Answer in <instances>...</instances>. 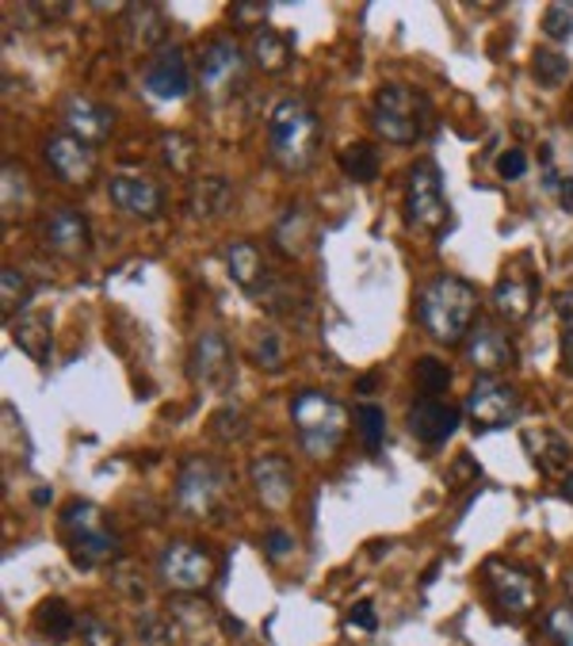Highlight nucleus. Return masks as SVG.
Instances as JSON below:
<instances>
[{
    "instance_id": "nucleus-1",
    "label": "nucleus",
    "mask_w": 573,
    "mask_h": 646,
    "mask_svg": "<svg viewBox=\"0 0 573 646\" xmlns=\"http://www.w3.org/2000/svg\"><path fill=\"white\" fill-rule=\"evenodd\" d=\"M478 291L463 275H436L416 295V317L436 344H463L474 330Z\"/></svg>"
},
{
    "instance_id": "nucleus-2",
    "label": "nucleus",
    "mask_w": 573,
    "mask_h": 646,
    "mask_svg": "<svg viewBox=\"0 0 573 646\" xmlns=\"http://www.w3.org/2000/svg\"><path fill=\"white\" fill-rule=\"evenodd\" d=\"M371 123H375L382 142L413 145L432 127V103L410 84H382L375 103H371Z\"/></svg>"
},
{
    "instance_id": "nucleus-3",
    "label": "nucleus",
    "mask_w": 573,
    "mask_h": 646,
    "mask_svg": "<svg viewBox=\"0 0 573 646\" xmlns=\"http://www.w3.org/2000/svg\"><path fill=\"white\" fill-rule=\"evenodd\" d=\"M321 138V123L314 115V108L302 100H283L280 108L268 119V145H272V158L280 161L283 169L299 172L314 161Z\"/></svg>"
},
{
    "instance_id": "nucleus-4",
    "label": "nucleus",
    "mask_w": 573,
    "mask_h": 646,
    "mask_svg": "<svg viewBox=\"0 0 573 646\" xmlns=\"http://www.w3.org/2000/svg\"><path fill=\"white\" fill-rule=\"evenodd\" d=\"M291 421L302 436L310 460H329L341 447L344 428H349V410L321 391H299L291 402Z\"/></svg>"
},
{
    "instance_id": "nucleus-5",
    "label": "nucleus",
    "mask_w": 573,
    "mask_h": 646,
    "mask_svg": "<svg viewBox=\"0 0 573 646\" xmlns=\"http://www.w3.org/2000/svg\"><path fill=\"white\" fill-rule=\"evenodd\" d=\"M62 528L69 536V558L81 571L111 563L119 555V536L103 524V513L92 502H69L62 513Z\"/></svg>"
},
{
    "instance_id": "nucleus-6",
    "label": "nucleus",
    "mask_w": 573,
    "mask_h": 646,
    "mask_svg": "<svg viewBox=\"0 0 573 646\" xmlns=\"http://www.w3.org/2000/svg\"><path fill=\"white\" fill-rule=\"evenodd\" d=\"M463 413H466V425H471L474 433H497V428H509L512 421L520 417V394H516V386L505 383V378L482 375V378H474Z\"/></svg>"
},
{
    "instance_id": "nucleus-7",
    "label": "nucleus",
    "mask_w": 573,
    "mask_h": 646,
    "mask_svg": "<svg viewBox=\"0 0 573 646\" xmlns=\"http://www.w3.org/2000/svg\"><path fill=\"white\" fill-rule=\"evenodd\" d=\"M241 77H245V54H241L230 34H219V39H211L199 50V89L211 100L230 97L241 84Z\"/></svg>"
},
{
    "instance_id": "nucleus-8",
    "label": "nucleus",
    "mask_w": 573,
    "mask_h": 646,
    "mask_svg": "<svg viewBox=\"0 0 573 646\" xmlns=\"http://www.w3.org/2000/svg\"><path fill=\"white\" fill-rule=\"evenodd\" d=\"M158 574L169 589L177 593H199L214 582V558L207 555L203 547L188 544V539H177L161 551L158 558Z\"/></svg>"
},
{
    "instance_id": "nucleus-9",
    "label": "nucleus",
    "mask_w": 573,
    "mask_h": 646,
    "mask_svg": "<svg viewBox=\"0 0 573 646\" xmlns=\"http://www.w3.org/2000/svg\"><path fill=\"white\" fill-rule=\"evenodd\" d=\"M225 489V471L219 467L214 460H203V455H195V460H188L184 467H180L177 475V505L180 513L188 516H207L219 505Z\"/></svg>"
},
{
    "instance_id": "nucleus-10",
    "label": "nucleus",
    "mask_w": 573,
    "mask_h": 646,
    "mask_svg": "<svg viewBox=\"0 0 573 646\" xmlns=\"http://www.w3.org/2000/svg\"><path fill=\"white\" fill-rule=\"evenodd\" d=\"M485 585H490L493 600L505 608L509 616H527L540 600V578L524 566H509L501 558L485 563Z\"/></svg>"
},
{
    "instance_id": "nucleus-11",
    "label": "nucleus",
    "mask_w": 573,
    "mask_h": 646,
    "mask_svg": "<svg viewBox=\"0 0 573 646\" xmlns=\"http://www.w3.org/2000/svg\"><path fill=\"white\" fill-rule=\"evenodd\" d=\"M405 203H410V222L421 230H440L448 219V200L440 188V172L432 161H416L410 169V188H405Z\"/></svg>"
},
{
    "instance_id": "nucleus-12",
    "label": "nucleus",
    "mask_w": 573,
    "mask_h": 646,
    "mask_svg": "<svg viewBox=\"0 0 573 646\" xmlns=\"http://www.w3.org/2000/svg\"><path fill=\"white\" fill-rule=\"evenodd\" d=\"M191 378L203 391H225L233 378V349L222 330H203L191 344Z\"/></svg>"
},
{
    "instance_id": "nucleus-13",
    "label": "nucleus",
    "mask_w": 573,
    "mask_h": 646,
    "mask_svg": "<svg viewBox=\"0 0 573 646\" xmlns=\"http://www.w3.org/2000/svg\"><path fill=\"white\" fill-rule=\"evenodd\" d=\"M463 360L474 372L497 375L516 364V344H512L505 330H497V325H490V322H478L471 330V337L463 341Z\"/></svg>"
},
{
    "instance_id": "nucleus-14",
    "label": "nucleus",
    "mask_w": 573,
    "mask_h": 646,
    "mask_svg": "<svg viewBox=\"0 0 573 646\" xmlns=\"http://www.w3.org/2000/svg\"><path fill=\"white\" fill-rule=\"evenodd\" d=\"M142 84L158 100H180L191 92V69L180 47H161L142 69Z\"/></svg>"
},
{
    "instance_id": "nucleus-15",
    "label": "nucleus",
    "mask_w": 573,
    "mask_h": 646,
    "mask_svg": "<svg viewBox=\"0 0 573 646\" xmlns=\"http://www.w3.org/2000/svg\"><path fill=\"white\" fill-rule=\"evenodd\" d=\"M42 158H47V165L54 169V176L62 180V184L84 188L96 176V150L73 134H54L42 145Z\"/></svg>"
},
{
    "instance_id": "nucleus-16",
    "label": "nucleus",
    "mask_w": 573,
    "mask_h": 646,
    "mask_svg": "<svg viewBox=\"0 0 573 646\" xmlns=\"http://www.w3.org/2000/svg\"><path fill=\"white\" fill-rule=\"evenodd\" d=\"M111 203L119 206L123 214H134V219H158L164 211V195L161 188L153 184L150 176H138V172H115L108 184Z\"/></svg>"
},
{
    "instance_id": "nucleus-17",
    "label": "nucleus",
    "mask_w": 573,
    "mask_h": 646,
    "mask_svg": "<svg viewBox=\"0 0 573 646\" xmlns=\"http://www.w3.org/2000/svg\"><path fill=\"white\" fill-rule=\"evenodd\" d=\"M42 241H47L58 256L77 261V256L89 253L92 234H89V222H84L81 211H73V206H54L50 219H47V226H42Z\"/></svg>"
},
{
    "instance_id": "nucleus-18",
    "label": "nucleus",
    "mask_w": 573,
    "mask_h": 646,
    "mask_svg": "<svg viewBox=\"0 0 573 646\" xmlns=\"http://www.w3.org/2000/svg\"><path fill=\"white\" fill-rule=\"evenodd\" d=\"M249 482H253L257 497L268 509H283L294 494V467L283 455H260L249 463Z\"/></svg>"
},
{
    "instance_id": "nucleus-19",
    "label": "nucleus",
    "mask_w": 573,
    "mask_h": 646,
    "mask_svg": "<svg viewBox=\"0 0 573 646\" xmlns=\"http://www.w3.org/2000/svg\"><path fill=\"white\" fill-rule=\"evenodd\" d=\"M459 421H463V413L440 398H421L410 406V433L421 444H432V447L448 444L451 436H455Z\"/></svg>"
},
{
    "instance_id": "nucleus-20",
    "label": "nucleus",
    "mask_w": 573,
    "mask_h": 646,
    "mask_svg": "<svg viewBox=\"0 0 573 646\" xmlns=\"http://www.w3.org/2000/svg\"><path fill=\"white\" fill-rule=\"evenodd\" d=\"M62 119L69 127V134L81 138V142H103L111 131H115V115H111V108H103V103L96 100H84V97H69L62 103Z\"/></svg>"
},
{
    "instance_id": "nucleus-21",
    "label": "nucleus",
    "mask_w": 573,
    "mask_h": 646,
    "mask_svg": "<svg viewBox=\"0 0 573 646\" xmlns=\"http://www.w3.org/2000/svg\"><path fill=\"white\" fill-rule=\"evenodd\" d=\"M535 299H540V280L527 272H509L505 280L493 287V310H497L505 322H524L535 310Z\"/></svg>"
},
{
    "instance_id": "nucleus-22",
    "label": "nucleus",
    "mask_w": 573,
    "mask_h": 646,
    "mask_svg": "<svg viewBox=\"0 0 573 646\" xmlns=\"http://www.w3.org/2000/svg\"><path fill=\"white\" fill-rule=\"evenodd\" d=\"M524 447L543 475H562V478L570 475L573 452L562 433H554V428H532V433H524Z\"/></svg>"
},
{
    "instance_id": "nucleus-23",
    "label": "nucleus",
    "mask_w": 573,
    "mask_h": 646,
    "mask_svg": "<svg viewBox=\"0 0 573 646\" xmlns=\"http://www.w3.org/2000/svg\"><path fill=\"white\" fill-rule=\"evenodd\" d=\"M12 341L23 356H31L34 364H47L50 356V317L39 314V310H23L12 322Z\"/></svg>"
},
{
    "instance_id": "nucleus-24",
    "label": "nucleus",
    "mask_w": 573,
    "mask_h": 646,
    "mask_svg": "<svg viewBox=\"0 0 573 646\" xmlns=\"http://www.w3.org/2000/svg\"><path fill=\"white\" fill-rule=\"evenodd\" d=\"M225 269H230L233 283H241L245 291H257L260 283L268 280V264L253 241H233V245L225 249Z\"/></svg>"
},
{
    "instance_id": "nucleus-25",
    "label": "nucleus",
    "mask_w": 573,
    "mask_h": 646,
    "mask_svg": "<svg viewBox=\"0 0 573 646\" xmlns=\"http://www.w3.org/2000/svg\"><path fill=\"white\" fill-rule=\"evenodd\" d=\"M249 58H253V65H260L264 73H283V69L291 65V42H286L280 31L260 28L253 31V39H249Z\"/></svg>"
},
{
    "instance_id": "nucleus-26",
    "label": "nucleus",
    "mask_w": 573,
    "mask_h": 646,
    "mask_svg": "<svg viewBox=\"0 0 573 646\" xmlns=\"http://www.w3.org/2000/svg\"><path fill=\"white\" fill-rule=\"evenodd\" d=\"M164 34H169V20L158 4H138L130 8V42L142 50H161L164 47Z\"/></svg>"
},
{
    "instance_id": "nucleus-27",
    "label": "nucleus",
    "mask_w": 573,
    "mask_h": 646,
    "mask_svg": "<svg viewBox=\"0 0 573 646\" xmlns=\"http://www.w3.org/2000/svg\"><path fill=\"white\" fill-rule=\"evenodd\" d=\"M230 206V184L225 176H199L195 192H191V214L195 219H214Z\"/></svg>"
},
{
    "instance_id": "nucleus-28",
    "label": "nucleus",
    "mask_w": 573,
    "mask_h": 646,
    "mask_svg": "<svg viewBox=\"0 0 573 646\" xmlns=\"http://www.w3.org/2000/svg\"><path fill=\"white\" fill-rule=\"evenodd\" d=\"M34 627H39L47 639H54V643H66L69 635L77 632V616H73V608L66 605V600H42V608L34 613Z\"/></svg>"
},
{
    "instance_id": "nucleus-29",
    "label": "nucleus",
    "mask_w": 573,
    "mask_h": 646,
    "mask_svg": "<svg viewBox=\"0 0 573 646\" xmlns=\"http://www.w3.org/2000/svg\"><path fill=\"white\" fill-rule=\"evenodd\" d=\"M341 169L344 176L355 180V184H371L379 176V150L371 142H352L349 150L341 153Z\"/></svg>"
},
{
    "instance_id": "nucleus-30",
    "label": "nucleus",
    "mask_w": 573,
    "mask_h": 646,
    "mask_svg": "<svg viewBox=\"0 0 573 646\" xmlns=\"http://www.w3.org/2000/svg\"><path fill=\"white\" fill-rule=\"evenodd\" d=\"M310 219L306 211H299V206H291V211L280 219V226H275V245H280V253L286 256H302V249H306V234H310Z\"/></svg>"
},
{
    "instance_id": "nucleus-31",
    "label": "nucleus",
    "mask_w": 573,
    "mask_h": 646,
    "mask_svg": "<svg viewBox=\"0 0 573 646\" xmlns=\"http://www.w3.org/2000/svg\"><path fill=\"white\" fill-rule=\"evenodd\" d=\"M352 417L363 436V447H368V452H379L382 441H386V413H382V406H375V402H360Z\"/></svg>"
},
{
    "instance_id": "nucleus-32",
    "label": "nucleus",
    "mask_w": 573,
    "mask_h": 646,
    "mask_svg": "<svg viewBox=\"0 0 573 646\" xmlns=\"http://www.w3.org/2000/svg\"><path fill=\"white\" fill-rule=\"evenodd\" d=\"M413 378H416V386H421L424 398H440L451 383V367L436 356H421L413 367Z\"/></svg>"
},
{
    "instance_id": "nucleus-33",
    "label": "nucleus",
    "mask_w": 573,
    "mask_h": 646,
    "mask_svg": "<svg viewBox=\"0 0 573 646\" xmlns=\"http://www.w3.org/2000/svg\"><path fill=\"white\" fill-rule=\"evenodd\" d=\"M532 73H535V81L546 84V89H559V84L570 77V58L559 54V50H535Z\"/></svg>"
},
{
    "instance_id": "nucleus-34",
    "label": "nucleus",
    "mask_w": 573,
    "mask_h": 646,
    "mask_svg": "<svg viewBox=\"0 0 573 646\" xmlns=\"http://www.w3.org/2000/svg\"><path fill=\"white\" fill-rule=\"evenodd\" d=\"M283 337H280V330H264L257 337L253 344V364L257 367H264V372H280L283 367Z\"/></svg>"
},
{
    "instance_id": "nucleus-35",
    "label": "nucleus",
    "mask_w": 573,
    "mask_h": 646,
    "mask_svg": "<svg viewBox=\"0 0 573 646\" xmlns=\"http://www.w3.org/2000/svg\"><path fill=\"white\" fill-rule=\"evenodd\" d=\"M161 153H164V161H169L172 172H180V176H188L191 172V161H195V145H191V138L164 134L161 138Z\"/></svg>"
},
{
    "instance_id": "nucleus-36",
    "label": "nucleus",
    "mask_w": 573,
    "mask_h": 646,
    "mask_svg": "<svg viewBox=\"0 0 573 646\" xmlns=\"http://www.w3.org/2000/svg\"><path fill=\"white\" fill-rule=\"evenodd\" d=\"M0 299H4V317H12V310L16 306H23L28 303V280H23V272L20 269H4L0 272Z\"/></svg>"
},
{
    "instance_id": "nucleus-37",
    "label": "nucleus",
    "mask_w": 573,
    "mask_h": 646,
    "mask_svg": "<svg viewBox=\"0 0 573 646\" xmlns=\"http://www.w3.org/2000/svg\"><path fill=\"white\" fill-rule=\"evenodd\" d=\"M77 635L84 646H119V635L111 624H103L100 616H77Z\"/></svg>"
},
{
    "instance_id": "nucleus-38",
    "label": "nucleus",
    "mask_w": 573,
    "mask_h": 646,
    "mask_svg": "<svg viewBox=\"0 0 573 646\" xmlns=\"http://www.w3.org/2000/svg\"><path fill=\"white\" fill-rule=\"evenodd\" d=\"M543 34L546 39H554V42H566L570 34H573V4H551L543 12Z\"/></svg>"
},
{
    "instance_id": "nucleus-39",
    "label": "nucleus",
    "mask_w": 573,
    "mask_h": 646,
    "mask_svg": "<svg viewBox=\"0 0 573 646\" xmlns=\"http://www.w3.org/2000/svg\"><path fill=\"white\" fill-rule=\"evenodd\" d=\"M245 428H249L245 413H241L238 406H225V410L214 413V436H219V441H241Z\"/></svg>"
},
{
    "instance_id": "nucleus-40",
    "label": "nucleus",
    "mask_w": 573,
    "mask_h": 646,
    "mask_svg": "<svg viewBox=\"0 0 573 646\" xmlns=\"http://www.w3.org/2000/svg\"><path fill=\"white\" fill-rule=\"evenodd\" d=\"M138 639H142V646H172V624L164 616H142L138 619Z\"/></svg>"
},
{
    "instance_id": "nucleus-41",
    "label": "nucleus",
    "mask_w": 573,
    "mask_h": 646,
    "mask_svg": "<svg viewBox=\"0 0 573 646\" xmlns=\"http://www.w3.org/2000/svg\"><path fill=\"white\" fill-rule=\"evenodd\" d=\"M546 632L554 635L559 646H573V605H559L546 616Z\"/></svg>"
},
{
    "instance_id": "nucleus-42",
    "label": "nucleus",
    "mask_w": 573,
    "mask_h": 646,
    "mask_svg": "<svg viewBox=\"0 0 573 646\" xmlns=\"http://www.w3.org/2000/svg\"><path fill=\"white\" fill-rule=\"evenodd\" d=\"M344 627H349V632H375L379 627L375 605H371V600H360V605L349 613V619H344Z\"/></svg>"
},
{
    "instance_id": "nucleus-43",
    "label": "nucleus",
    "mask_w": 573,
    "mask_h": 646,
    "mask_svg": "<svg viewBox=\"0 0 573 646\" xmlns=\"http://www.w3.org/2000/svg\"><path fill=\"white\" fill-rule=\"evenodd\" d=\"M264 551H268V558H286L294 551V536L291 532H283V528H272L264 536Z\"/></svg>"
},
{
    "instance_id": "nucleus-44",
    "label": "nucleus",
    "mask_w": 573,
    "mask_h": 646,
    "mask_svg": "<svg viewBox=\"0 0 573 646\" xmlns=\"http://www.w3.org/2000/svg\"><path fill=\"white\" fill-rule=\"evenodd\" d=\"M268 16V4H230V20L238 23V28H253Z\"/></svg>"
},
{
    "instance_id": "nucleus-45",
    "label": "nucleus",
    "mask_w": 573,
    "mask_h": 646,
    "mask_svg": "<svg viewBox=\"0 0 573 646\" xmlns=\"http://www.w3.org/2000/svg\"><path fill=\"white\" fill-rule=\"evenodd\" d=\"M497 172H501V176H505V180H520V176H524V172H527V158H524V153H520V150L501 153V158H497Z\"/></svg>"
},
{
    "instance_id": "nucleus-46",
    "label": "nucleus",
    "mask_w": 573,
    "mask_h": 646,
    "mask_svg": "<svg viewBox=\"0 0 573 646\" xmlns=\"http://www.w3.org/2000/svg\"><path fill=\"white\" fill-rule=\"evenodd\" d=\"M546 188L559 195V203L566 206V211H573V180L570 176H559V172H551V176H546Z\"/></svg>"
},
{
    "instance_id": "nucleus-47",
    "label": "nucleus",
    "mask_w": 573,
    "mask_h": 646,
    "mask_svg": "<svg viewBox=\"0 0 573 646\" xmlns=\"http://www.w3.org/2000/svg\"><path fill=\"white\" fill-rule=\"evenodd\" d=\"M562 372L573 375V325H562Z\"/></svg>"
},
{
    "instance_id": "nucleus-48",
    "label": "nucleus",
    "mask_w": 573,
    "mask_h": 646,
    "mask_svg": "<svg viewBox=\"0 0 573 646\" xmlns=\"http://www.w3.org/2000/svg\"><path fill=\"white\" fill-rule=\"evenodd\" d=\"M554 310H559L562 325H573V287H570V291H562V295L554 299Z\"/></svg>"
},
{
    "instance_id": "nucleus-49",
    "label": "nucleus",
    "mask_w": 573,
    "mask_h": 646,
    "mask_svg": "<svg viewBox=\"0 0 573 646\" xmlns=\"http://www.w3.org/2000/svg\"><path fill=\"white\" fill-rule=\"evenodd\" d=\"M562 494H566V502L573 505V471H570L566 478H562Z\"/></svg>"
},
{
    "instance_id": "nucleus-50",
    "label": "nucleus",
    "mask_w": 573,
    "mask_h": 646,
    "mask_svg": "<svg viewBox=\"0 0 573 646\" xmlns=\"http://www.w3.org/2000/svg\"><path fill=\"white\" fill-rule=\"evenodd\" d=\"M566 593H570V605H573V571L566 574Z\"/></svg>"
}]
</instances>
